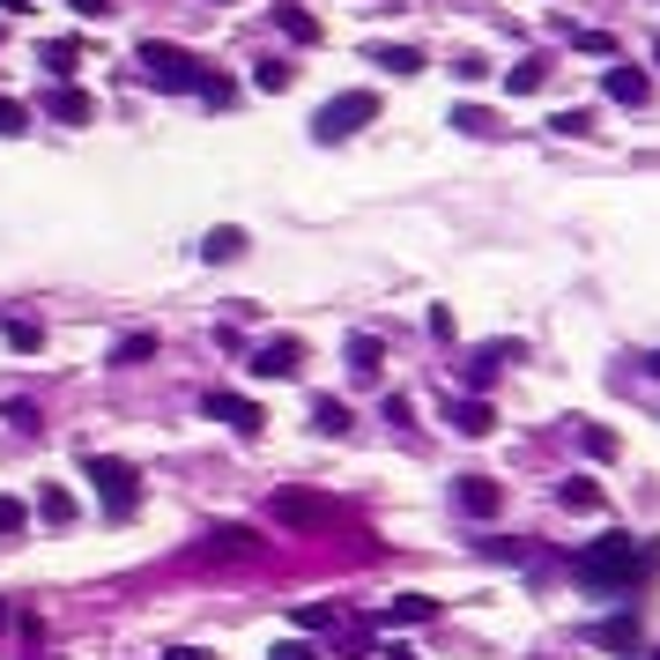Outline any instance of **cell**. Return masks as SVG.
I'll list each match as a JSON object with an SVG mask.
<instances>
[{"label": "cell", "instance_id": "277c9868", "mask_svg": "<svg viewBox=\"0 0 660 660\" xmlns=\"http://www.w3.org/2000/svg\"><path fill=\"white\" fill-rule=\"evenodd\" d=\"M379 120V97H371V90H342V97H327L319 104V120H312V142H349V134H357V126H371Z\"/></svg>", "mask_w": 660, "mask_h": 660}, {"label": "cell", "instance_id": "ac0fdd59", "mask_svg": "<svg viewBox=\"0 0 660 660\" xmlns=\"http://www.w3.org/2000/svg\"><path fill=\"white\" fill-rule=\"evenodd\" d=\"M371 68H386V74H423V52L416 45H364Z\"/></svg>", "mask_w": 660, "mask_h": 660}, {"label": "cell", "instance_id": "52a82bcc", "mask_svg": "<svg viewBox=\"0 0 660 660\" xmlns=\"http://www.w3.org/2000/svg\"><path fill=\"white\" fill-rule=\"evenodd\" d=\"M194 557L200 564H216V557H260V535H252L245 519H230V527H208V535H200Z\"/></svg>", "mask_w": 660, "mask_h": 660}, {"label": "cell", "instance_id": "83f0119b", "mask_svg": "<svg viewBox=\"0 0 660 660\" xmlns=\"http://www.w3.org/2000/svg\"><path fill=\"white\" fill-rule=\"evenodd\" d=\"M0 334H8V349H23V357H30L38 342H45V327H38V319H8Z\"/></svg>", "mask_w": 660, "mask_h": 660}, {"label": "cell", "instance_id": "d6986e66", "mask_svg": "<svg viewBox=\"0 0 660 660\" xmlns=\"http://www.w3.org/2000/svg\"><path fill=\"white\" fill-rule=\"evenodd\" d=\"M579 453H587V461H616V453H623V439H616L609 423H579Z\"/></svg>", "mask_w": 660, "mask_h": 660}, {"label": "cell", "instance_id": "ab89813d", "mask_svg": "<svg viewBox=\"0 0 660 660\" xmlns=\"http://www.w3.org/2000/svg\"><path fill=\"white\" fill-rule=\"evenodd\" d=\"M0 8H16V16H23V8H30V0H0Z\"/></svg>", "mask_w": 660, "mask_h": 660}, {"label": "cell", "instance_id": "f546056e", "mask_svg": "<svg viewBox=\"0 0 660 660\" xmlns=\"http://www.w3.org/2000/svg\"><path fill=\"white\" fill-rule=\"evenodd\" d=\"M453 126H461V134H497V120H489L483 104H453Z\"/></svg>", "mask_w": 660, "mask_h": 660}, {"label": "cell", "instance_id": "836d02e7", "mask_svg": "<svg viewBox=\"0 0 660 660\" xmlns=\"http://www.w3.org/2000/svg\"><path fill=\"white\" fill-rule=\"evenodd\" d=\"M23 126H30V112L16 97H0V134H23Z\"/></svg>", "mask_w": 660, "mask_h": 660}, {"label": "cell", "instance_id": "3957f363", "mask_svg": "<svg viewBox=\"0 0 660 660\" xmlns=\"http://www.w3.org/2000/svg\"><path fill=\"white\" fill-rule=\"evenodd\" d=\"M134 60H142V74L156 82V90H194V97H200V82L216 74L208 60H194L186 45H164V38H142V52H134Z\"/></svg>", "mask_w": 660, "mask_h": 660}, {"label": "cell", "instance_id": "d6a6232c", "mask_svg": "<svg viewBox=\"0 0 660 660\" xmlns=\"http://www.w3.org/2000/svg\"><path fill=\"white\" fill-rule=\"evenodd\" d=\"M549 126H557V134H571V142H579V134H594V112H557V120H549Z\"/></svg>", "mask_w": 660, "mask_h": 660}, {"label": "cell", "instance_id": "30bf717a", "mask_svg": "<svg viewBox=\"0 0 660 660\" xmlns=\"http://www.w3.org/2000/svg\"><path fill=\"white\" fill-rule=\"evenodd\" d=\"M513 357H519V342H475V349H467V364H461L467 386H489V379L513 364Z\"/></svg>", "mask_w": 660, "mask_h": 660}, {"label": "cell", "instance_id": "cb8c5ba5", "mask_svg": "<svg viewBox=\"0 0 660 660\" xmlns=\"http://www.w3.org/2000/svg\"><path fill=\"white\" fill-rule=\"evenodd\" d=\"M38 519H45V527H68V519H74V497H68V489H38Z\"/></svg>", "mask_w": 660, "mask_h": 660}, {"label": "cell", "instance_id": "4dcf8cb0", "mask_svg": "<svg viewBox=\"0 0 660 660\" xmlns=\"http://www.w3.org/2000/svg\"><path fill=\"white\" fill-rule=\"evenodd\" d=\"M23 527H30V513H23V497H0V535L16 542V535H23Z\"/></svg>", "mask_w": 660, "mask_h": 660}, {"label": "cell", "instance_id": "2e32d148", "mask_svg": "<svg viewBox=\"0 0 660 660\" xmlns=\"http://www.w3.org/2000/svg\"><path fill=\"white\" fill-rule=\"evenodd\" d=\"M453 431H461V439H489V431H497L483 393H475V401H453Z\"/></svg>", "mask_w": 660, "mask_h": 660}, {"label": "cell", "instance_id": "9c48e42d", "mask_svg": "<svg viewBox=\"0 0 660 660\" xmlns=\"http://www.w3.org/2000/svg\"><path fill=\"white\" fill-rule=\"evenodd\" d=\"M461 513L467 519H497L505 513V483H497V475H467L461 483Z\"/></svg>", "mask_w": 660, "mask_h": 660}, {"label": "cell", "instance_id": "484cf974", "mask_svg": "<svg viewBox=\"0 0 660 660\" xmlns=\"http://www.w3.org/2000/svg\"><path fill=\"white\" fill-rule=\"evenodd\" d=\"M312 431H319V439H342L349 409H342V401H312Z\"/></svg>", "mask_w": 660, "mask_h": 660}, {"label": "cell", "instance_id": "8992f818", "mask_svg": "<svg viewBox=\"0 0 660 660\" xmlns=\"http://www.w3.org/2000/svg\"><path fill=\"white\" fill-rule=\"evenodd\" d=\"M200 409H208V416L216 423H230V431H238V439H260V401H245V393H200Z\"/></svg>", "mask_w": 660, "mask_h": 660}, {"label": "cell", "instance_id": "4316f807", "mask_svg": "<svg viewBox=\"0 0 660 660\" xmlns=\"http://www.w3.org/2000/svg\"><path fill=\"white\" fill-rule=\"evenodd\" d=\"M200 104H208V112H230V104H238V82H230V74H208V82H200Z\"/></svg>", "mask_w": 660, "mask_h": 660}, {"label": "cell", "instance_id": "6da1fadb", "mask_svg": "<svg viewBox=\"0 0 660 660\" xmlns=\"http://www.w3.org/2000/svg\"><path fill=\"white\" fill-rule=\"evenodd\" d=\"M579 587L594 594V601H623V594H638L646 579H653V542H638V535H601L579 549Z\"/></svg>", "mask_w": 660, "mask_h": 660}, {"label": "cell", "instance_id": "9a60e30c", "mask_svg": "<svg viewBox=\"0 0 660 660\" xmlns=\"http://www.w3.org/2000/svg\"><path fill=\"white\" fill-rule=\"evenodd\" d=\"M238 252H245V230H238V223H216V230L200 238V260H208V268H223V260H238Z\"/></svg>", "mask_w": 660, "mask_h": 660}, {"label": "cell", "instance_id": "7402d4cb", "mask_svg": "<svg viewBox=\"0 0 660 660\" xmlns=\"http://www.w3.org/2000/svg\"><path fill=\"white\" fill-rule=\"evenodd\" d=\"M542 82H549V60H542V52H535V60H519V68L505 74V90H513V97H535Z\"/></svg>", "mask_w": 660, "mask_h": 660}, {"label": "cell", "instance_id": "5bb4252c", "mask_svg": "<svg viewBox=\"0 0 660 660\" xmlns=\"http://www.w3.org/2000/svg\"><path fill=\"white\" fill-rule=\"evenodd\" d=\"M38 68H45L52 82H74V68H82V45H74V38H45V45H38Z\"/></svg>", "mask_w": 660, "mask_h": 660}, {"label": "cell", "instance_id": "f35d334b", "mask_svg": "<svg viewBox=\"0 0 660 660\" xmlns=\"http://www.w3.org/2000/svg\"><path fill=\"white\" fill-rule=\"evenodd\" d=\"M74 16H104V0H68Z\"/></svg>", "mask_w": 660, "mask_h": 660}, {"label": "cell", "instance_id": "1f68e13d", "mask_svg": "<svg viewBox=\"0 0 660 660\" xmlns=\"http://www.w3.org/2000/svg\"><path fill=\"white\" fill-rule=\"evenodd\" d=\"M483 557H497V564H519V557H527V542H513V535H489V542H483Z\"/></svg>", "mask_w": 660, "mask_h": 660}, {"label": "cell", "instance_id": "7a4b0ae2", "mask_svg": "<svg viewBox=\"0 0 660 660\" xmlns=\"http://www.w3.org/2000/svg\"><path fill=\"white\" fill-rule=\"evenodd\" d=\"M82 475L97 483V505L112 519L142 513V467H134V461H120V453H82Z\"/></svg>", "mask_w": 660, "mask_h": 660}, {"label": "cell", "instance_id": "60d3db41", "mask_svg": "<svg viewBox=\"0 0 660 660\" xmlns=\"http://www.w3.org/2000/svg\"><path fill=\"white\" fill-rule=\"evenodd\" d=\"M653 660H660V653H653Z\"/></svg>", "mask_w": 660, "mask_h": 660}, {"label": "cell", "instance_id": "ffe728a7", "mask_svg": "<svg viewBox=\"0 0 660 660\" xmlns=\"http://www.w3.org/2000/svg\"><path fill=\"white\" fill-rule=\"evenodd\" d=\"M557 497H564V513H601V483H594V475H571Z\"/></svg>", "mask_w": 660, "mask_h": 660}, {"label": "cell", "instance_id": "4fadbf2b", "mask_svg": "<svg viewBox=\"0 0 660 660\" xmlns=\"http://www.w3.org/2000/svg\"><path fill=\"white\" fill-rule=\"evenodd\" d=\"M601 90H609L616 104H631V112H638L646 97H653V82H646V68H609V74H601Z\"/></svg>", "mask_w": 660, "mask_h": 660}, {"label": "cell", "instance_id": "603a6c76", "mask_svg": "<svg viewBox=\"0 0 660 660\" xmlns=\"http://www.w3.org/2000/svg\"><path fill=\"white\" fill-rule=\"evenodd\" d=\"M379 357H386L379 334H357V342H349V371H357V379H379Z\"/></svg>", "mask_w": 660, "mask_h": 660}, {"label": "cell", "instance_id": "74e56055", "mask_svg": "<svg viewBox=\"0 0 660 660\" xmlns=\"http://www.w3.org/2000/svg\"><path fill=\"white\" fill-rule=\"evenodd\" d=\"M164 660H208L200 646H164Z\"/></svg>", "mask_w": 660, "mask_h": 660}, {"label": "cell", "instance_id": "e575fe53", "mask_svg": "<svg viewBox=\"0 0 660 660\" xmlns=\"http://www.w3.org/2000/svg\"><path fill=\"white\" fill-rule=\"evenodd\" d=\"M297 623H305V631H327V623H334V609H327V601H305V609H297Z\"/></svg>", "mask_w": 660, "mask_h": 660}, {"label": "cell", "instance_id": "d4e9b609", "mask_svg": "<svg viewBox=\"0 0 660 660\" xmlns=\"http://www.w3.org/2000/svg\"><path fill=\"white\" fill-rule=\"evenodd\" d=\"M148 357H156V334H126V342H112V364H120V371L148 364Z\"/></svg>", "mask_w": 660, "mask_h": 660}, {"label": "cell", "instance_id": "e0dca14e", "mask_svg": "<svg viewBox=\"0 0 660 660\" xmlns=\"http://www.w3.org/2000/svg\"><path fill=\"white\" fill-rule=\"evenodd\" d=\"M45 112H52V120H60V126H82V120H90V112H97V104L82 97L74 82H60V90H52V97H45Z\"/></svg>", "mask_w": 660, "mask_h": 660}, {"label": "cell", "instance_id": "8fae6325", "mask_svg": "<svg viewBox=\"0 0 660 660\" xmlns=\"http://www.w3.org/2000/svg\"><path fill=\"white\" fill-rule=\"evenodd\" d=\"M587 638L601 646V653H638V616L616 609V616H601V623H587Z\"/></svg>", "mask_w": 660, "mask_h": 660}, {"label": "cell", "instance_id": "8d00e7d4", "mask_svg": "<svg viewBox=\"0 0 660 660\" xmlns=\"http://www.w3.org/2000/svg\"><path fill=\"white\" fill-rule=\"evenodd\" d=\"M268 660H319V653H312V646H305V638H282V646H275Z\"/></svg>", "mask_w": 660, "mask_h": 660}, {"label": "cell", "instance_id": "d590c367", "mask_svg": "<svg viewBox=\"0 0 660 660\" xmlns=\"http://www.w3.org/2000/svg\"><path fill=\"white\" fill-rule=\"evenodd\" d=\"M453 74H461V82H483L489 60H483V52H461V60H453Z\"/></svg>", "mask_w": 660, "mask_h": 660}, {"label": "cell", "instance_id": "f1b7e54d", "mask_svg": "<svg viewBox=\"0 0 660 660\" xmlns=\"http://www.w3.org/2000/svg\"><path fill=\"white\" fill-rule=\"evenodd\" d=\"M252 82L275 97V90H290V82H297V68H290V60H260V74H252Z\"/></svg>", "mask_w": 660, "mask_h": 660}, {"label": "cell", "instance_id": "5b68a950", "mask_svg": "<svg viewBox=\"0 0 660 660\" xmlns=\"http://www.w3.org/2000/svg\"><path fill=\"white\" fill-rule=\"evenodd\" d=\"M282 527H334L342 519V505L334 497H312V489H275V505H268Z\"/></svg>", "mask_w": 660, "mask_h": 660}, {"label": "cell", "instance_id": "44dd1931", "mask_svg": "<svg viewBox=\"0 0 660 660\" xmlns=\"http://www.w3.org/2000/svg\"><path fill=\"white\" fill-rule=\"evenodd\" d=\"M275 30H282V38H297V45H319V23L305 16V8H290V0L275 8Z\"/></svg>", "mask_w": 660, "mask_h": 660}, {"label": "cell", "instance_id": "ba28073f", "mask_svg": "<svg viewBox=\"0 0 660 660\" xmlns=\"http://www.w3.org/2000/svg\"><path fill=\"white\" fill-rule=\"evenodd\" d=\"M252 371H260V379H297V371H305V342H297V334L260 342V349H252Z\"/></svg>", "mask_w": 660, "mask_h": 660}, {"label": "cell", "instance_id": "7c38bea8", "mask_svg": "<svg viewBox=\"0 0 660 660\" xmlns=\"http://www.w3.org/2000/svg\"><path fill=\"white\" fill-rule=\"evenodd\" d=\"M379 623H386V631H409V623H439V601H431V594H401V601H386V609H379Z\"/></svg>", "mask_w": 660, "mask_h": 660}]
</instances>
